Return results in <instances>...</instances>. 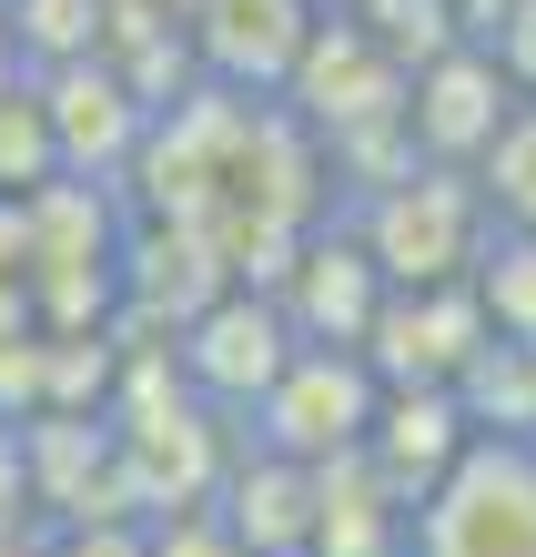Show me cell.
I'll list each match as a JSON object with an SVG mask.
<instances>
[{
    "label": "cell",
    "mask_w": 536,
    "mask_h": 557,
    "mask_svg": "<svg viewBox=\"0 0 536 557\" xmlns=\"http://www.w3.org/2000/svg\"><path fill=\"white\" fill-rule=\"evenodd\" d=\"M415 547V507L364 467V456H334L314 467V528H304V557H406Z\"/></svg>",
    "instance_id": "cell-13"
},
{
    "label": "cell",
    "mask_w": 536,
    "mask_h": 557,
    "mask_svg": "<svg viewBox=\"0 0 536 557\" xmlns=\"http://www.w3.org/2000/svg\"><path fill=\"white\" fill-rule=\"evenodd\" d=\"M486 51H496V72L516 82V102H536V0H516V11L486 30Z\"/></svg>",
    "instance_id": "cell-21"
},
{
    "label": "cell",
    "mask_w": 536,
    "mask_h": 557,
    "mask_svg": "<svg viewBox=\"0 0 536 557\" xmlns=\"http://www.w3.org/2000/svg\"><path fill=\"white\" fill-rule=\"evenodd\" d=\"M364 416H375V375H364V355L345 345H294V366L253 396L244 436L294 456V467H334V456L364 446Z\"/></svg>",
    "instance_id": "cell-4"
},
{
    "label": "cell",
    "mask_w": 536,
    "mask_h": 557,
    "mask_svg": "<svg viewBox=\"0 0 536 557\" xmlns=\"http://www.w3.org/2000/svg\"><path fill=\"white\" fill-rule=\"evenodd\" d=\"M406 557H536V436H476L415 497Z\"/></svg>",
    "instance_id": "cell-2"
},
{
    "label": "cell",
    "mask_w": 536,
    "mask_h": 557,
    "mask_svg": "<svg viewBox=\"0 0 536 557\" xmlns=\"http://www.w3.org/2000/svg\"><path fill=\"white\" fill-rule=\"evenodd\" d=\"M274 102L314 133V152H334V143H364V133H385V122H395L406 72H385V61L364 51L354 21H314V41H304V61L284 72Z\"/></svg>",
    "instance_id": "cell-7"
},
{
    "label": "cell",
    "mask_w": 536,
    "mask_h": 557,
    "mask_svg": "<svg viewBox=\"0 0 536 557\" xmlns=\"http://www.w3.org/2000/svg\"><path fill=\"white\" fill-rule=\"evenodd\" d=\"M334 213H345V234L364 244V264L385 274V294L465 284V264H476V244H486L476 183H465V173H435V162H406L395 183L354 193V203H334Z\"/></svg>",
    "instance_id": "cell-1"
},
{
    "label": "cell",
    "mask_w": 536,
    "mask_h": 557,
    "mask_svg": "<svg viewBox=\"0 0 536 557\" xmlns=\"http://www.w3.org/2000/svg\"><path fill=\"white\" fill-rule=\"evenodd\" d=\"M162 355H173V375H183L213 416L244 425L253 396L294 366V324L274 314V294H263V284H223L203 314H183V324H173V345H162Z\"/></svg>",
    "instance_id": "cell-3"
},
{
    "label": "cell",
    "mask_w": 536,
    "mask_h": 557,
    "mask_svg": "<svg viewBox=\"0 0 536 557\" xmlns=\"http://www.w3.org/2000/svg\"><path fill=\"white\" fill-rule=\"evenodd\" d=\"M41 557H142V517H72V528H41Z\"/></svg>",
    "instance_id": "cell-20"
},
{
    "label": "cell",
    "mask_w": 536,
    "mask_h": 557,
    "mask_svg": "<svg viewBox=\"0 0 536 557\" xmlns=\"http://www.w3.org/2000/svg\"><path fill=\"white\" fill-rule=\"evenodd\" d=\"M507 112H516V82L496 72L486 41L435 51L425 72H406V102H395V122H406V152L435 162V173H476V152L507 133Z\"/></svg>",
    "instance_id": "cell-5"
},
{
    "label": "cell",
    "mask_w": 536,
    "mask_h": 557,
    "mask_svg": "<svg viewBox=\"0 0 536 557\" xmlns=\"http://www.w3.org/2000/svg\"><path fill=\"white\" fill-rule=\"evenodd\" d=\"M30 91H41V122H51V152L72 183H122L132 152H142L152 112L142 91H132L112 61H72V72H30Z\"/></svg>",
    "instance_id": "cell-10"
},
{
    "label": "cell",
    "mask_w": 536,
    "mask_h": 557,
    "mask_svg": "<svg viewBox=\"0 0 536 557\" xmlns=\"http://www.w3.org/2000/svg\"><path fill=\"white\" fill-rule=\"evenodd\" d=\"M142 557H244V547L213 507H173V517H142Z\"/></svg>",
    "instance_id": "cell-19"
},
{
    "label": "cell",
    "mask_w": 536,
    "mask_h": 557,
    "mask_svg": "<svg viewBox=\"0 0 536 557\" xmlns=\"http://www.w3.org/2000/svg\"><path fill=\"white\" fill-rule=\"evenodd\" d=\"M446 11H456V30H465V41H486V30H496V21H507V11H516V0H446Z\"/></svg>",
    "instance_id": "cell-23"
},
{
    "label": "cell",
    "mask_w": 536,
    "mask_h": 557,
    "mask_svg": "<svg viewBox=\"0 0 536 557\" xmlns=\"http://www.w3.org/2000/svg\"><path fill=\"white\" fill-rule=\"evenodd\" d=\"M11 517H30V497H21V425L0 416V528H11Z\"/></svg>",
    "instance_id": "cell-22"
},
{
    "label": "cell",
    "mask_w": 536,
    "mask_h": 557,
    "mask_svg": "<svg viewBox=\"0 0 536 557\" xmlns=\"http://www.w3.org/2000/svg\"><path fill=\"white\" fill-rule=\"evenodd\" d=\"M0 557H41V517H11V528H0Z\"/></svg>",
    "instance_id": "cell-24"
},
{
    "label": "cell",
    "mask_w": 536,
    "mask_h": 557,
    "mask_svg": "<svg viewBox=\"0 0 536 557\" xmlns=\"http://www.w3.org/2000/svg\"><path fill=\"white\" fill-rule=\"evenodd\" d=\"M465 294H476V314H486L496 345H536V234L486 223L476 264H465Z\"/></svg>",
    "instance_id": "cell-15"
},
{
    "label": "cell",
    "mask_w": 536,
    "mask_h": 557,
    "mask_svg": "<svg viewBox=\"0 0 536 557\" xmlns=\"http://www.w3.org/2000/svg\"><path fill=\"white\" fill-rule=\"evenodd\" d=\"M274 314L294 324V345H364V324H375V305H385V274L364 264V244L345 234V213H324V223H304V234L284 244V264H274Z\"/></svg>",
    "instance_id": "cell-6"
},
{
    "label": "cell",
    "mask_w": 536,
    "mask_h": 557,
    "mask_svg": "<svg viewBox=\"0 0 536 557\" xmlns=\"http://www.w3.org/2000/svg\"><path fill=\"white\" fill-rule=\"evenodd\" d=\"M41 183H61V152H51V122H41V91L0 82V203H30Z\"/></svg>",
    "instance_id": "cell-18"
},
{
    "label": "cell",
    "mask_w": 536,
    "mask_h": 557,
    "mask_svg": "<svg viewBox=\"0 0 536 557\" xmlns=\"http://www.w3.org/2000/svg\"><path fill=\"white\" fill-rule=\"evenodd\" d=\"M223 528H233V547L244 557H304V528H314V467H294V456H274V446H233V467L213 476V497H203Z\"/></svg>",
    "instance_id": "cell-12"
},
{
    "label": "cell",
    "mask_w": 536,
    "mask_h": 557,
    "mask_svg": "<svg viewBox=\"0 0 536 557\" xmlns=\"http://www.w3.org/2000/svg\"><path fill=\"white\" fill-rule=\"evenodd\" d=\"M476 203H486V223H507V234H536V102H516L507 112V133H496L486 152H476Z\"/></svg>",
    "instance_id": "cell-16"
},
{
    "label": "cell",
    "mask_w": 536,
    "mask_h": 557,
    "mask_svg": "<svg viewBox=\"0 0 536 557\" xmlns=\"http://www.w3.org/2000/svg\"><path fill=\"white\" fill-rule=\"evenodd\" d=\"M345 21L364 30V51H375L385 72H425L435 51H456V41H465L446 0H354Z\"/></svg>",
    "instance_id": "cell-17"
},
{
    "label": "cell",
    "mask_w": 536,
    "mask_h": 557,
    "mask_svg": "<svg viewBox=\"0 0 536 557\" xmlns=\"http://www.w3.org/2000/svg\"><path fill=\"white\" fill-rule=\"evenodd\" d=\"M465 446H476V425H465L456 385H375V416H364V446H354V456L415 507Z\"/></svg>",
    "instance_id": "cell-11"
},
{
    "label": "cell",
    "mask_w": 536,
    "mask_h": 557,
    "mask_svg": "<svg viewBox=\"0 0 536 557\" xmlns=\"http://www.w3.org/2000/svg\"><path fill=\"white\" fill-rule=\"evenodd\" d=\"M476 345L486 335V314H476V294L465 284H415V294H385L375 324H364V375L375 385H456L465 366H476Z\"/></svg>",
    "instance_id": "cell-9"
},
{
    "label": "cell",
    "mask_w": 536,
    "mask_h": 557,
    "mask_svg": "<svg viewBox=\"0 0 536 557\" xmlns=\"http://www.w3.org/2000/svg\"><path fill=\"white\" fill-rule=\"evenodd\" d=\"M304 11H314V21H345V11H354V0H304Z\"/></svg>",
    "instance_id": "cell-25"
},
{
    "label": "cell",
    "mask_w": 536,
    "mask_h": 557,
    "mask_svg": "<svg viewBox=\"0 0 536 557\" xmlns=\"http://www.w3.org/2000/svg\"><path fill=\"white\" fill-rule=\"evenodd\" d=\"M304 41H314V11H304V0H183L192 82L244 91V102H274L284 72L304 61Z\"/></svg>",
    "instance_id": "cell-8"
},
{
    "label": "cell",
    "mask_w": 536,
    "mask_h": 557,
    "mask_svg": "<svg viewBox=\"0 0 536 557\" xmlns=\"http://www.w3.org/2000/svg\"><path fill=\"white\" fill-rule=\"evenodd\" d=\"M0 30L21 72H72V61H102L112 0H0Z\"/></svg>",
    "instance_id": "cell-14"
}]
</instances>
